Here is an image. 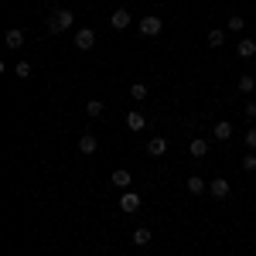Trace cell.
Listing matches in <instances>:
<instances>
[{
  "label": "cell",
  "mask_w": 256,
  "mask_h": 256,
  "mask_svg": "<svg viewBox=\"0 0 256 256\" xmlns=\"http://www.w3.org/2000/svg\"><path fill=\"white\" fill-rule=\"evenodd\" d=\"M147 154H150V158H164V154H168V140L164 137H150L147 140Z\"/></svg>",
  "instance_id": "obj_8"
},
{
  "label": "cell",
  "mask_w": 256,
  "mask_h": 256,
  "mask_svg": "<svg viewBox=\"0 0 256 256\" xmlns=\"http://www.w3.org/2000/svg\"><path fill=\"white\" fill-rule=\"evenodd\" d=\"M246 147H250V150H256V130H250V134H246Z\"/></svg>",
  "instance_id": "obj_24"
},
{
  "label": "cell",
  "mask_w": 256,
  "mask_h": 256,
  "mask_svg": "<svg viewBox=\"0 0 256 256\" xmlns=\"http://www.w3.org/2000/svg\"><path fill=\"white\" fill-rule=\"evenodd\" d=\"M188 154H192V158H205V154H208V140L195 137L192 144H188Z\"/></svg>",
  "instance_id": "obj_16"
},
{
  "label": "cell",
  "mask_w": 256,
  "mask_h": 256,
  "mask_svg": "<svg viewBox=\"0 0 256 256\" xmlns=\"http://www.w3.org/2000/svg\"><path fill=\"white\" fill-rule=\"evenodd\" d=\"M205 41H208L212 48H222V44H226V31H222V28H212V31L205 34Z\"/></svg>",
  "instance_id": "obj_17"
},
{
  "label": "cell",
  "mask_w": 256,
  "mask_h": 256,
  "mask_svg": "<svg viewBox=\"0 0 256 256\" xmlns=\"http://www.w3.org/2000/svg\"><path fill=\"white\" fill-rule=\"evenodd\" d=\"M110 28H113V31H126V28H130V10H126V7H116V10L110 14Z\"/></svg>",
  "instance_id": "obj_4"
},
{
  "label": "cell",
  "mask_w": 256,
  "mask_h": 256,
  "mask_svg": "<svg viewBox=\"0 0 256 256\" xmlns=\"http://www.w3.org/2000/svg\"><path fill=\"white\" fill-rule=\"evenodd\" d=\"M184 188H188L192 195H202V192H208V181L198 178V174H188V178H184Z\"/></svg>",
  "instance_id": "obj_7"
},
{
  "label": "cell",
  "mask_w": 256,
  "mask_h": 256,
  "mask_svg": "<svg viewBox=\"0 0 256 256\" xmlns=\"http://www.w3.org/2000/svg\"><path fill=\"white\" fill-rule=\"evenodd\" d=\"M120 208H123V212H137L140 208V195L137 192H123V195H120Z\"/></svg>",
  "instance_id": "obj_9"
},
{
  "label": "cell",
  "mask_w": 256,
  "mask_h": 256,
  "mask_svg": "<svg viewBox=\"0 0 256 256\" xmlns=\"http://www.w3.org/2000/svg\"><path fill=\"white\" fill-rule=\"evenodd\" d=\"M144 126H147V116H144V113H137V110L126 113V130H130V134H137V130H144Z\"/></svg>",
  "instance_id": "obj_11"
},
{
  "label": "cell",
  "mask_w": 256,
  "mask_h": 256,
  "mask_svg": "<svg viewBox=\"0 0 256 256\" xmlns=\"http://www.w3.org/2000/svg\"><path fill=\"white\" fill-rule=\"evenodd\" d=\"M76 48H79V52L96 48V31H92V28H79V31H76Z\"/></svg>",
  "instance_id": "obj_3"
},
{
  "label": "cell",
  "mask_w": 256,
  "mask_h": 256,
  "mask_svg": "<svg viewBox=\"0 0 256 256\" xmlns=\"http://www.w3.org/2000/svg\"><path fill=\"white\" fill-rule=\"evenodd\" d=\"M130 96L137 99V102H140V99H147V86H144V82H134V86H130Z\"/></svg>",
  "instance_id": "obj_22"
},
{
  "label": "cell",
  "mask_w": 256,
  "mask_h": 256,
  "mask_svg": "<svg viewBox=\"0 0 256 256\" xmlns=\"http://www.w3.org/2000/svg\"><path fill=\"white\" fill-rule=\"evenodd\" d=\"M110 181H113V184H116V188H123V192H130V171H126V168H116V171H113V178H110Z\"/></svg>",
  "instance_id": "obj_13"
},
{
  "label": "cell",
  "mask_w": 256,
  "mask_h": 256,
  "mask_svg": "<svg viewBox=\"0 0 256 256\" xmlns=\"http://www.w3.org/2000/svg\"><path fill=\"white\" fill-rule=\"evenodd\" d=\"M236 52H239V58H253V55H256V41L253 38H239Z\"/></svg>",
  "instance_id": "obj_12"
},
{
  "label": "cell",
  "mask_w": 256,
  "mask_h": 256,
  "mask_svg": "<svg viewBox=\"0 0 256 256\" xmlns=\"http://www.w3.org/2000/svg\"><path fill=\"white\" fill-rule=\"evenodd\" d=\"M140 34H144V38H158L160 31H164V20L158 18V14H147V18H140Z\"/></svg>",
  "instance_id": "obj_2"
},
{
  "label": "cell",
  "mask_w": 256,
  "mask_h": 256,
  "mask_svg": "<svg viewBox=\"0 0 256 256\" xmlns=\"http://www.w3.org/2000/svg\"><path fill=\"white\" fill-rule=\"evenodd\" d=\"M242 168H246V171H256V150H250V154L242 158Z\"/></svg>",
  "instance_id": "obj_23"
},
{
  "label": "cell",
  "mask_w": 256,
  "mask_h": 256,
  "mask_svg": "<svg viewBox=\"0 0 256 256\" xmlns=\"http://www.w3.org/2000/svg\"><path fill=\"white\" fill-rule=\"evenodd\" d=\"M86 113H89L92 120L102 116V102H99V99H89V102H86Z\"/></svg>",
  "instance_id": "obj_21"
},
{
  "label": "cell",
  "mask_w": 256,
  "mask_h": 256,
  "mask_svg": "<svg viewBox=\"0 0 256 256\" xmlns=\"http://www.w3.org/2000/svg\"><path fill=\"white\" fill-rule=\"evenodd\" d=\"M246 116H250V120L256 116V102H246Z\"/></svg>",
  "instance_id": "obj_25"
},
{
  "label": "cell",
  "mask_w": 256,
  "mask_h": 256,
  "mask_svg": "<svg viewBox=\"0 0 256 256\" xmlns=\"http://www.w3.org/2000/svg\"><path fill=\"white\" fill-rule=\"evenodd\" d=\"M76 24V14L68 10V7H62V10H55L52 18H48V34H62V31H68Z\"/></svg>",
  "instance_id": "obj_1"
},
{
  "label": "cell",
  "mask_w": 256,
  "mask_h": 256,
  "mask_svg": "<svg viewBox=\"0 0 256 256\" xmlns=\"http://www.w3.org/2000/svg\"><path fill=\"white\" fill-rule=\"evenodd\" d=\"M242 28H246V20L239 18V14H232V18L226 20V31H232V34H239V31H242Z\"/></svg>",
  "instance_id": "obj_19"
},
{
  "label": "cell",
  "mask_w": 256,
  "mask_h": 256,
  "mask_svg": "<svg viewBox=\"0 0 256 256\" xmlns=\"http://www.w3.org/2000/svg\"><path fill=\"white\" fill-rule=\"evenodd\" d=\"M232 130H236V126H232L229 120H218L216 126H212V137H216V140H229V137H232Z\"/></svg>",
  "instance_id": "obj_10"
},
{
  "label": "cell",
  "mask_w": 256,
  "mask_h": 256,
  "mask_svg": "<svg viewBox=\"0 0 256 256\" xmlns=\"http://www.w3.org/2000/svg\"><path fill=\"white\" fill-rule=\"evenodd\" d=\"M208 192H212V198H229L232 184H229L226 178H212V181H208Z\"/></svg>",
  "instance_id": "obj_5"
},
{
  "label": "cell",
  "mask_w": 256,
  "mask_h": 256,
  "mask_svg": "<svg viewBox=\"0 0 256 256\" xmlns=\"http://www.w3.org/2000/svg\"><path fill=\"white\" fill-rule=\"evenodd\" d=\"M4 44H7V48H20V44H24V31H20V28H10V31L4 34Z\"/></svg>",
  "instance_id": "obj_14"
},
{
  "label": "cell",
  "mask_w": 256,
  "mask_h": 256,
  "mask_svg": "<svg viewBox=\"0 0 256 256\" xmlns=\"http://www.w3.org/2000/svg\"><path fill=\"white\" fill-rule=\"evenodd\" d=\"M150 239H154V232H150L147 226H140V229H134V236H130V242H134V246H147Z\"/></svg>",
  "instance_id": "obj_15"
},
{
  "label": "cell",
  "mask_w": 256,
  "mask_h": 256,
  "mask_svg": "<svg viewBox=\"0 0 256 256\" xmlns=\"http://www.w3.org/2000/svg\"><path fill=\"white\" fill-rule=\"evenodd\" d=\"M96 150H99L96 134H82V137H79V154H86V158H89V154H96Z\"/></svg>",
  "instance_id": "obj_6"
},
{
  "label": "cell",
  "mask_w": 256,
  "mask_h": 256,
  "mask_svg": "<svg viewBox=\"0 0 256 256\" xmlns=\"http://www.w3.org/2000/svg\"><path fill=\"white\" fill-rule=\"evenodd\" d=\"M253 89H256V79H253V76H239V92H242V96H250Z\"/></svg>",
  "instance_id": "obj_18"
},
{
  "label": "cell",
  "mask_w": 256,
  "mask_h": 256,
  "mask_svg": "<svg viewBox=\"0 0 256 256\" xmlns=\"http://www.w3.org/2000/svg\"><path fill=\"white\" fill-rule=\"evenodd\" d=\"M14 76H18V79H31V62L20 58L18 65H14Z\"/></svg>",
  "instance_id": "obj_20"
}]
</instances>
